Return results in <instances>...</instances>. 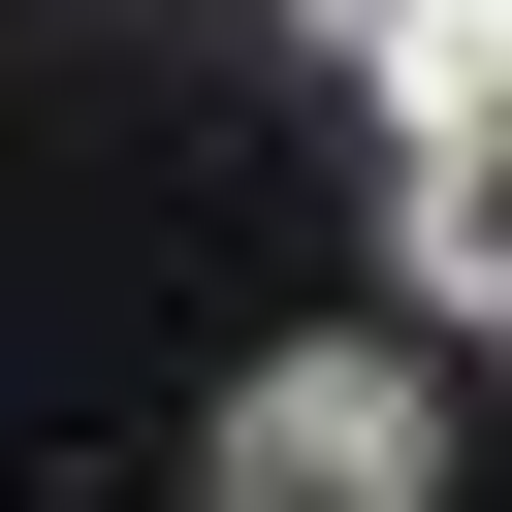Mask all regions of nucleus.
Wrapping results in <instances>:
<instances>
[{
	"label": "nucleus",
	"instance_id": "obj_1",
	"mask_svg": "<svg viewBox=\"0 0 512 512\" xmlns=\"http://www.w3.org/2000/svg\"><path fill=\"white\" fill-rule=\"evenodd\" d=\"M224 512H448V384L352 352V320L256 352V384H224Z\"/></svg>",
	"mask_w": 512,
	"mask_h": 512
},
{
	"label": "nucleus",
	"instance_id": "obj_2",
	"mask_svg": "<svg viewBox=\"0 0 512 512\" xmlns=\"http://www.w3.org/2000/svg\"><path fill=\"white\" fill-rule=\"evenodd\" d=\"M384 288L416 320H512V128H384Z\"/></svg>",
	"mask_w": 512,
	"mask_h": 512
},
{
	"label": "nucleus",
	"instance_id": "obj_3",
	"mask_svg": "<svg viewBox=\"0 0 512 512\" xmlns=\"http://www.w3.org/2000/svg\"><path fill=\"white\" fill-rule=\"evenodd\" d=\"M448 32H480V0H320V64H352V96H416Z\"/></svg>",
	"mask_w": 512,
	"mask_h": 512
}]
</instances>
